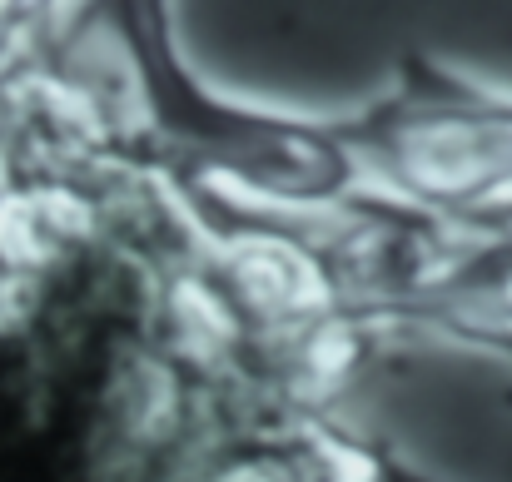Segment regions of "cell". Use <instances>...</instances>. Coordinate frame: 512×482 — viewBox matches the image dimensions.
I'll return each mask as SVG.
<instances>
[{"label": "cell", "mask_w": 512, "mask_h": 482, "mask_svg": "<svg viewBox=\"0 0 512 482\" xmlns=\"http://www.w3.org/2000/svg\"><path fill=\"white\" fill-rule=\"evenodd\" d=\"M110 15L125 45L140 115L165 150L204 164L254 204L339 209L368 199V179L343 145L339 120H294L209 90L174 45L165 0H110Z\"/></svg>", "instance_id": "6da1fadb"}, {"label": "cell", "mask_w": 512, "mask_h": 482, "mask_svg": "<svg viewBox=\"0 0 512 482\" xmlns=\"http://www.w3.org/2000/svg\"><path fill=\"white\" fill-rule=\"evenodd\" d=\"M368 199L453 229L512 224V90L403 55L398 80L339 120Z\"/></svg>", "instance_id": "7a4b0ae2"}, {"label": "cell", "mask_w": 512, "mask_h": 482, "mask_svg": "<svg viewBox=\"0 0 512 482\" xmlns=\"http://www.w3.org/2000/svg\"><path fill=\"white\" fill-rule=\"evenodd\" d=\"M348 458H353V482H443L373 438H348Z\"/></svg>", "instance_id": "3957f363"}, {"label": "cell", "mask_w": 512, "mask_h": 482, "mask_svg": "<svg viewBox=\"0 0 512 482\" xmlns=\"http://www.w3.org/2000/svg\"><path fill=\"white\" fill-rule=\"evenodd\" d=\"M438 343H453V348H468V353H483V358H498L508 368V403H512V328H483V323H453V328H438L428 333Z\"/></svg>", "instance_id": "277c9868"}]
</instances>
